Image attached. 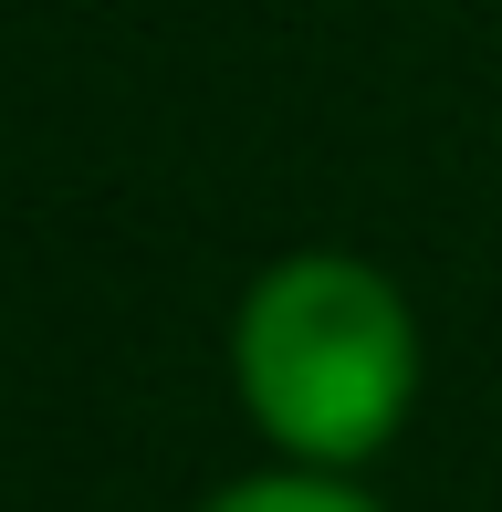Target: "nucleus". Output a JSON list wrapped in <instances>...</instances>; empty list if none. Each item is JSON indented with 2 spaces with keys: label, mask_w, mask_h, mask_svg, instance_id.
I'll list each match as a JSON object with an SVG mask.
<instances>
[{
  "label": "nucleus",
  "mask_w": 502,
  "mask_h": 512,
  "mask_svg": "<svg viewBox=\"0 0 502 512\" xmlns=\"http://www.w3.org/2000/svg\"><path fill=\"white\" fill-rule=\"evenodd\" d=\"M231 366L272 450H293L304 471H356L408 418L419 324L387 272L346 262V251H293L241 293Z\"/></svg>",
  "instance_id": "obj_1"
},
{
  "label": "nucleus",
  "mask_w": 502,
  "mask_h": 512,
  "mask_svg": "<svg viewBox=\"0 0 502 512\" xmlns=\"http://www.w3.org/2000/svg\"><path fill=\"white\" fill-rule=\"evenodd\" d=\"M210 512H377V502H367V492H346L335 471H304V460H293V471H272V481H241V492H220Z\"/></svg>",
  "instance_id": "obj_2"
}]
</instances>
